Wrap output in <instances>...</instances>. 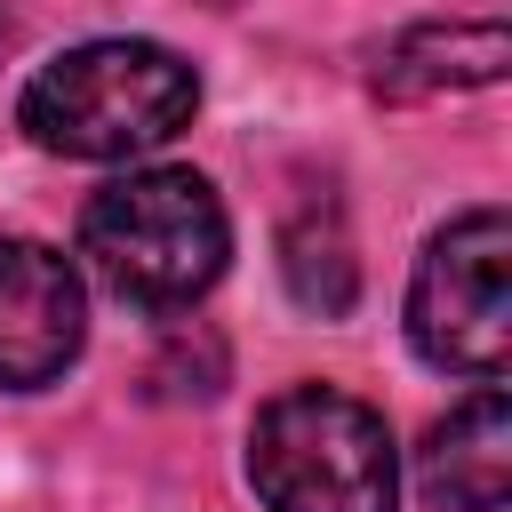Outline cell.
Here are the masks:
<instances>
[{"mask_svg": "<svg viewBox=\"0 0 512 512\" xmlns=\"http://www.w3.org/2000/svg\"><path fill=\"white\" fill-rule=\"evenodd\" d=\"M192 112H200V72L160 40H80L48 56L16 96L24 136L64 160L160 152L168 136L192 128Z\"/></svg>", "mask_w": 512, "mask_h": 512, "instance_id": "cell-1", "label": "cell"}, {"mask_svg": "<svg viewBox=\"0 0 512 512\" xmlns=\"http://www.w3.org/2000/svg\"><path fill=\"white\" fill-rule=\"evenodd\" d=\"M80 256L120 304L176 312L216 288L232 256V224L208 176L192 168H128L80 208Z\"/></svg>", "mask_w": 512, "mask_h": 512, "instance_id": "cell-2", "label": "cell"}, {"mask_svg": "<svg viewBox=\"0 0 512 512\" xmlns=\"http://www.w3.org/2000/svg\"><path fill=\"white\" fill-rule=\"evenodd\" d=\"M248 480L264 512H400V448L384 416L336 384H288L256 408Z\"/></svg>", "mask_w": 512, "mask_h": 512, "instance_id": "cell-3", "label": "cell"}, {"mask_svg": "<svg viewBox=\"0 0 512 512\" xmlns=\"http://www.w3.org/2000/svg\"><path fill=\"white\" fill-rule=\"evenodd\" d=\"M408 336L432 368L496 384L512 352V224L504 208L448 216L408 280Z\"/></svg>", "mask_w": 512, "mask_h": 512, "instance_id": "cell-4", "label": "cell"}, {"mask_svg": "<svg viewBox=\"0 0 512 512\" xmlns=\"http://www.w3.org/2000/svg\"><path fill=\"white\" fill-rule=\"evenodd\" d=\"M80 272L40 240H0V384L40 392L80 360Z\"/></svg>", "mask_w": 512, "mask_h": 512, "instance_id": "cell-5", "label": "cell"}, {"mask_svg": "<svg viewBox=\"0 0 512 512\" xmlns=\"http://www.w3.org/2000/svg\"><path fill=\"white\" fill-rule=\"evenodd\" d=\"M424 496L440 512H504L512 504V408L496 384H480L464 408H448L424 440Z\"/></svg>", "mask_w": 512, "mask_h": 512, "instance_id": "cell-6", "label": "cell"}, {"mask_svg": "<svg viewBox=\"0 0 512 512\" xmlns=\"http://www.w3.org/2000/svg\"><path fill=\"white\" fill-rule=\"evenodd\" d=\"M512 64V40L496 16L480 24H416L376 56V96L392 104H424V96H456V88H496Z\"/></svg>", "mask_w": 512, "mask_h": 512, "instance_id": "cell-7", "label": "cell"}, {"mask_svg": "<svg viewBox=\"0 0 512 512\" xmlns=\"http://www.w3.org/2000/svg\"><path fill=\"white\" fill-rule=\"evenodd\" d=\"M280 272H288V296L320 320H344L360 296V264H352V240L336 216H296L280 240Z\"/></svg>", "mask_w": 512, "mask_h": 512, "instance_id": "cell-8", "label": "cell"}, {"mask_svg": "<svg viewBox=\"0 0 512 512\" xmlns=\"http://www.w3.org/2000/svg\"><path fill=\"white\" fill-rule=\"evenodd\" d=\"M8 40H16V16H8V8H0V48H8Z\"/></svg>", "mask_w": 512, "mask_h": 512, "instance_id": "cell-9", "label": "cell"}]
</instances>
